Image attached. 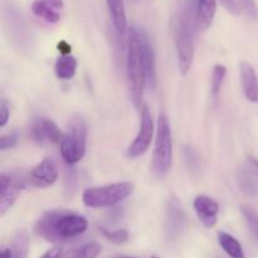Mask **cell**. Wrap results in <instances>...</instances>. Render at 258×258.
<instances>
[{"instance_id":"cell-33","label":"cell","mask_w":258,"mask_h":258,"mask_svg":"<svg viewBox=\"0 0 258 258\" xmlns=\"http://www.w3.org/2000/svg\"><path fill=\"white\" fill-rule=\"evenodd\" d=\"M58 49H59V52L62 53V55H70L71 50H72V47H71L67 42L62 40V42L58 44Z\"/></svg>"},{"instance_id":"cell-29","label":"cell","mask_w":258,"mask_h":258,"mask_svg":"<svg viewBox=\"0 0 258 258\" xmlns=\"http://www.w3.org/2000/svg\"><path fill=\"white\" fill-rule=\"evenodd\" d=\"M184 156H185V161L186 164H188L189 169H190V170H198L199 159L198 155L196 154V151L191 148H185V150H184Z\"/></svg>"},{"instance_id":"cell-15","label":"cell","mask_w":258,"mask_h":258,"mask_svg":"<svg viewBox=\"0 0 258 258\" xmlns=\"http://www.w3.org/2000/svg\"><path fill=\"white\" fill-rule=\"evenodd\" d=\"M196 2V28L198 32H206L212 25L217 12V0H194Z\"/></svg>"},{"instance_id":"cell-30","label":"cell","mask_w":258,"mask_h":258,"mask_svg":"<svg viewBox=\"0 0 258 258\" xmlns=\"http://www.w3.org/2000/svg\"><path fill=\"white\" fill-rule=\"evenodd\" d=\"M10 117V110L9 106H8L7 101L3 100L0 102V127H4L5 125L8 123Z\"/></svg>"},{"instance_id":"cell-16","label":"cell","mask_w":258,"mask_h":258,"mask_svg":"<svg viewBox=\"0 0 258 258\" xmlns=\"http://www.w3.org/2000/svg\"><path fill=\"white\" fill-rule=\"evenodd\" d=\"M63 8V0H34L32 12L47 23H58L60 19L59 10Z\"/></svg>"},{"instance_id":"cell-24","label":"cell","mask_w":258,"mask_h":258,"mask_svg":"<svg viewBox=\"0 0 258 258\" xmlns=\"http://www.w3.org/2000/svg\"><path fill=\"white\" fill-rule=\"evenodd\" d=\"M227 76V68L223 64H216L213 68V75H212V95L214 97L221 93L222 86H223L224 78Z\"/></svg>"},{"instance_id":"cell-4","label":"cell","mask_w":258,"mask_h":258,"mask_svg":"<svg viewBox=\"0 0 258 258\" xmlns=\"http://www.w3.org/2000/svg\"><path fill=\"white\" fill-rule=\"evenodd\" d=\"M173 163V140L169 117L165 112L159 113L156 127L155 149L153 155V169L158 176H165Z\"/></svg>"},{"instance_id":"cell-19","label":"cell","mask_w":258,"mask_h":258,"mask_svg":"<svg viewBox=\"0 0 258 258\" xmlns=\"http://www.w3.org/2000/svg\"><path fill=\"white\" fill-rule=\"evenodd\" d=\"M78 62L73 55H62L57 59L54 64L55 76L59 80L68 81L75 77L76 71H77Z\"/></svg>"},{"instance_id":"cell-27","label":"cell","mask_w":258,"mask_h":258,"mask_svg":"<svg viewBox=\"0 0 258 258\" xmlns=\"http://www.w3.org/2000/svg\"><path fill=\"white\" fill-rule=\"evenodd\" d=\"M237 2L241 7V10L246 13L247 17L253 20L258 19V8L254 0H237Z\"/></svg>"},{"instance_id":"cell-36","label":"cell","mask_w":258,"mask_h":258,"mask_svg":"<svg viewBox=\"0 0 258 258\" xmlns=\"http://www.w3.org/2000/svg\"><path fill=\"white\" fill-rule=\"evenodd\" d=\"M123 258H133V257H123ZM151 258H159V257H156V256H153Z\"/></svg>"},{"instance_id":"cell-20","label":"cell","mask_w":258,"mask_h":258,"mask_svg":"<svg viewBox=\"0 0 258 258\" xmlns=\"http://www.w3.org/2000/svg\"><path fill=\"white\" fill-rule=\"evenodd\" d=\"M218 242L222 248L226 251V253L232 258H244V251L242 248L241 243L226 232H219L218 233Z\"/></svg>"},{"instance_id":"cell-23","label":"cell","mask_w":258,"mask_h":258,"mask_svg":"<svg viewBox=\"0 0 258 258\" xmlns=\"http://www.w3.org/2000/svg\"><path fill=\"white\" fill-rule=\"evenodd\" d=\"M237 183L239 189L247 196H257L258 194V183L254 180L252 174L246 169H241L237 174Z\"/></svg>"},{"instance_id":"cell-2","label":"cell","mask_w":258,"mask_h":258,"mask_svg":"<svg viewBox=\"0 0 258 258\" xmlns=\"http://www.w3.org/2000/svg\"><path fill=\"white\" fill-rule=\"evenodd\" d=\"M126 68L127 80L130 86V93L133 102L136 107H141L144 88L146 83L145 64L143 58V45H141V30L131 27L127 34V52H126Z\"/></svg>"},{"instance_id":"cell-21","label":"cell","mask_w":258,"mask_h":258,"mask_svg":"<svg viewBox=\"0 0 258 258\" xmlns=\"http://www.w3.org/2000/svg\"><path fill=\"white\" fill-rule=\"evenodd\" d=\"M102 251V247L97 242H88L81 247L62 253L60 258H97Z\"/></svg>"},{"instance_id":"cell-12","label":"cell","mask_w":258,"mask_h":258,"mask_svg":"<svg viewBox=\"0 0 258 258\" xmlns=\"http://www.w3.org/2000/svg\"><path fill=\"white\" fill-rule=\"evenodd\" d=\"M3 15H4V22L7 24L8 30L14 38V40H18L19 43H23L28 39V30L25 25L24 19L22 17V13L18 10L15 5L4 4L3 7Z\"/></svg>"},{"instance_id":"cell-10","label":"cell","mask_w":258,"mask_h":258,"mask_svg":"<svg viewBox=\"0 0 258 258\" xmlns=\"http://www.w3.org/2000/svg\"><path fill=\"white\" fill-rule=\"evenodd\" d=\"M58 179V170L54 161L45 158L32 169L29 174V180L35 188L44 189L53 185Z\"/></svg>"},{"instance_id":"cell-8","label":"cell","mask_w":258,"mask_h":258,"mask_svg":"<svg viewBox=\"0 0 258 258\" xmlns=\"http://www.w3.org/2000/svg\"><path fill=\"white\" fill-rule=\"evenodd\" d=\"M25 188L24 181L15 179L9 174H2L0 176V216H4Z\"/></svg>"},{"instance_id":"cell-11","label":"cell","mask_w":258,"mask_h":258,"mask_svg":"<svg viewBox=\"0 0 258 258\" xmlns=\"http://www.w3.org/2000/svg\"><path fill=\"white\" fill-rule=\"evenodd\" d=\"M186 217L183 208L175 198L168 202L165 216V232L169 238H176L185 229Z\"/></svg>"},{"instance_id":"cell-31","label":"cell","mask_w":258,"mask_h":258,"mask_svg":"<svg viewBox=\"0 0 258 258\" xmlns=\"http://www.w3.org/2000/svg\"><path fill=\"white\" fill-rule=\"evenodd\" d=\"M219 2L222 3V5H223V7L226 8V9L228 10L231 14L237 15L242 12L241 7H239V4L237 0H219Z\"/></svg>"},{"instance_id":"cell-35","label":"cell","mask_w":258,"mask_h":258,"mask_svg":"<svg viewBox=\"0 0 258 258\" xmlns=\"http://www.w3.org/2000/svg\"><path fill=\"white\" fill-rule=\"evenodd\" d=\"M0 258H13L12 251H10L9 247H4L0 252Z\"/></svg>"},{"instance_id":"cell-22","label":"cell","mask_w":258,"mask_h":258,"mask_svg":"<svg viewBox=\"0 0 258 258\" xmlns=\"http://www.w3.org/2000/svg\"><path fill=\"white\" fill-rule=\"evenodd\" d=\"M12 251L13 258H28L29 253V236L28 232L22 229L15 233L13 237L12 246L9 247Z\"/></svg>"},{"instance_id":"cell-9","label":"cell","mask_w":258,"mask_h":258,"mask_svg":"<svg viewBox=\"0 0 258 258\" xmlns=\"http://www.w3.org/2000/svg\"><path fill=\"white\" fill-rule=\"evenodd\" d=\"M32 133L33 140L39 145H43L45 141L59 144L62 143L64 134L59 130L57 123L49 118H35L32 123Z\"/></svg>"},{"instance_id":"cell-7","label":"cell","mask_w":258,"mask_h":258,"mask_svg":"<svg viewBox=\"0 0 258 258\" xmlns=\"http://www.w3.org/2000/svg\"><path fill=\"white\" fill-rule=\"evenodd\" d=\"M154 136V122L151 118L150 111L148 106L141 105L140 107V126H139V133L136 135L135 140L133 141L127 149V156L131 159L139 158L144 155L150 148L151 141Z\"/></svg>"},{"instance_id":"cell-32","label":"cell","mask_w":258,"mask_h":258,"mask_svg":"<svg viewBox=\"0 0 258 258\" xmlns=\"http://www.w3.org/2000/svg\"><path fill=\"white\" fill-rule=\"evenodd\" d=\"M60 256H62V249L59 247H54V248H50L44 252L40 258H60Z\"/></svg>"},{"instance_id":"cell-18","label":"cell","mask_w":258,"mask_h":258,"mask_svg":"<svg viewBox=\"0 0 258 258\" xmlns=\"http://www.w3.org/2000/svg\"><path fill=\"white\" fill-rule=\"evenodd\" d=\"M108 12L111 14L112 24L117 34L123 35L127 29V18H126L125 0H106Z\"/></svg>"},{"instance_id":"cell-3","label":"cell","mask_w":258,"mask_h":258,"mask_svg":"<svg viewBox=\"0 0 258 258\" xmlns=\"http://www.w3.org/2000/svg\"><path fill=\"white\" fill-rule=\"evenodd\" d=\"M87 135L88 130L85 118L80 115L73 116L60 143V154L67 165H75L85 158Z\"/></svg>"},{"instance_id":"cell-13","label":"cell","mask_w":258,"mask_h":258,"mask_svg":"<svg viewBox=\"0 0 258 258\" xmlns=\"http://www.w3.org/2000/svg\"><path fill=\"white\" fill-rule=\"evenodd\" d=\"M194 209L204 227L213 228L218 222L219 206L214 199L207 196H198L194 201Z\"/></svg>"},{"instance_id":"cell-1","label":"cell","mask_w":258,"mask_h":258,"mask_svg":"<svg viewBox=\"0 0 258 258\" xmlns=\"http://www.w3.org/2000/svg\"><path fill=\"white\" fill-rule=\"evenodd\" d=\"M88 221L80 214L67 211H48L37 221L34 231L49 242H64L85 233Z\"/></svg>"},{"instance_id":"cell-14","label":"cell","mask_w":258,"mask_h":258,"mask_svg":"<svg viewBox=\"0 0 258 258\" xmlns=\"http://www.w3.org/2000/svg\"><path fill=\"white\" fill-rule=\"evenodd\" d=\"M239 73L246 98L249 102L258 103V76L253 66L247 60H243L239 63Z\"/></svg>"},{"instance_id":"cell-28","label":"cell","mask_w":258,"mask_h":258,"mask_svg":"<svg viewBox=\"0 0 258 258\" xmlns=\"http://www.w3.org/2000/svg\"><path fill=\"white\" fill-rule=\"evenodd\" d=\"M18 140H19V135L17 131L2 136L0 138V150H8V149L14 148L18 144Z\"/></svg>"},{"instance_id":"cell-5","label":"cell","mask_w":258,"mask_h":258,"mask_svg":"<svg viewBox=\"0 0 258 258\" xmlns=\"http://www.w3.org/2000/svg\"><path fill=\"white\" fill-rule=\"evenodd\" d=\"M134 184L130 181L108 184L103 186H93L83 191V204L88 208H107L112 207L133 194Z\"/></svg>"},{"instance_id":"cell-25","label":"cell","mask_w":258,"mask_h":258,"mask_svg":"<svg viewBox=\"0 0 258 258\" xmlns=\"http://www.w3.org/2000/svg\"><path fill=\"white\" fill-rule=\"evenodd\" d=\"M241 212L243 214L244 219H246V223L248 226L249 231H251L252 236L258 241V213L252 207L247 206V204L241 206Z\"/></svg>"},{"instance_id":"cell-34","label":"cell","mask_w":258,"mask_h":258,"mask_svg":"<svg viewBox=\"0 0 258 258\" xmlns=\"http://www.w3.org/2000/svg\"><path fill=\"white\" fill-rule=\"evenodd\" d=\"M248 164H249V168H251L252 173L254 174V176L258 178V160L253 156H248Z\"/></svg>"},{"instance_id":"cell-6","label":"cell","mask_w":258,"mask_h":258,"mask_svg":"<svg viewBox=\"0 0 258 258\" xmlns=\"http://www.w3.org/2000/svg\"><path fill=\"white\" fill-rule=\"evenodd\" d=\"M175 45L178 54V66L181 76H186L190 71L194 59V43L193 30H191L190 20L185 13L179 14L175 22Z\"/></svg>"},{"instance_id":"cell-26","label":"cell","mask_w":258,"mask_h":258,"mask_svg":"<svg viewBox=\"0 0 258 258\" xmlns=\"http://www.w3.org/2000/svg\"><path fill=\"white\" fill-rule=\"evenodd\" d=\"M100 231H101V233L103 234V237L107 239V241L112 242V243H115V244H123L128 241V238H130V234H128V232L126 231V229L108 231V229L101 227Z\"/></svg>"},{"instance_id":"cell-17","label":"cell","mask_w":258,"mask_h":258,"mask_svg":"<svg viewBox=\"0 0 258 258\" xmlns=\"http://www.w3.org/2000/svg\"><path fill=\"white\" fill-rule=\"evenodd\" d=\"M141 45H143V58L144 64H145L146 80L153 90L156 88L158 83V77H156V62H155V53H154L153 45L150 44L149 37L141 30Z\"/></svg>"}]
</instances>
